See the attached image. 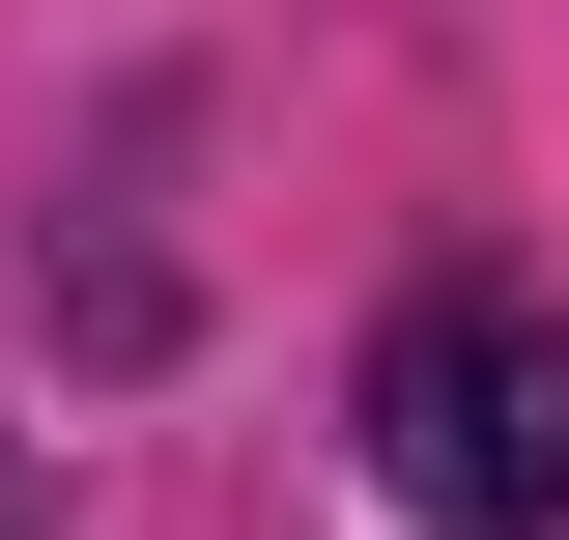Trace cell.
I'll return each mask as SVG.
<instances>
[{
	"mask_svg": "<svg viewBox=\"0 0 569 540\" xmlns=\"http://www.w3.org/2000/svg\"><path fill=\"white\" fill-rule=\"evenodd\" d=\"M370 456L456 540H569V313L541 284H427V313L370 341Z\"/></svg>",
	"mask_w": 569,
	"mask_h": 540,
	"instance_id": "cell-1",
	"label": "cell"
}]
</instances>
